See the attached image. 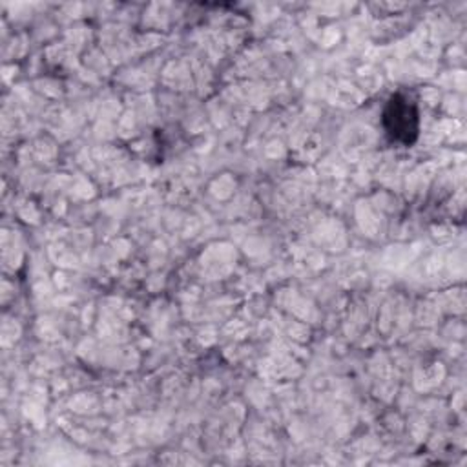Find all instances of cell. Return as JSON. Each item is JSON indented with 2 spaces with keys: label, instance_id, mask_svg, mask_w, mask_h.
Segmentation results:
<instances>
[{
  "label": "cell",
  "instance_id": "6da1fadb",
  "mask_svg": "<svg viewBox=\"0 0 467 467\" xmlns=\"http://www.w3.org/2000/svg\"><path fill=\"white\" fill-rule=\"evenodd\" d=\"M383 124L392 140L410 144L418 137V109L403 95H392L383 111Z\"/></svg>",
  "mask_w": 467,
  "mask_h": 467
}]
</instances>
